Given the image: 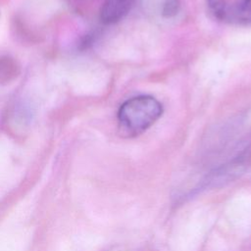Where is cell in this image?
Returning a JSON list of instances; mask_svg holds the SVG:
<instances>
[{"instance_id": "6da1fadb", "label": "cell", "mask_w": 251, "mask_h": 251, "mask_svg": "<svg viewBox=\"0 0 251 251\" xmlns=\"http://www.w3.org/2000/svg\"><path fill=\"white\" fill-rule=\"evenodd\" d=\"M163 106L151 95H138L126 100L119 108L120 130L126 137H135L152 126L162 116Z\"/></svg>"}, {"instance_id": "7a4b0ae2", "label": "cell", "mask_w": 251, "mask_h": 251, "mask_svg": "<svg viewBox=\"0 0 251 251\" xmlns=\"http://www.w3.org/2000/svg\"><path fill=\"white\" fill-rule=\"evenodd\" d=\"M135 0H105L100 9V19L106 25L123 20L132 8Z\"/></svg>"}, {"instance_id": "3957f363", "label": "cell", "mask_w": 251, "mask_h": 251, "mask_svg": "<svg viewBox=\"0 0 251 251\" xmlns=\"http://www.w3.org/2000/svg\"><path fill=\"white\" fill-rule=\"evenodd\" d=\"M226 20L241 24H251V0H241L232 7H228Z\"/></svg>"}, {"instance_id": "277c9868", "label": "cell", "mask_w": 251, "mask_h": 251, "mask_svg": "<svg viewBox=\"0 0 251 251\" xmlns=\"http://www.w3.org/2000/svg\"><path fill=\"white\" fill-rule=\"evenodd\" d=\"M211 13L219 20H226L228 10L226 0H206Z\"/></svg>"}, {"instance_id": "5b68a950", "label": "cell", "mask_w": 251, "mask_h": 251, "mask_svg": "<svg viewBox=\"0 0 251 251\" xmlns=\"http://www.w3.org/2000/svg\"><path fill=\"white\" fill-rule=\"evenodd\" d=\"M180 9L179 0H165L162 6V14L166 18H173L177 15Z\"/></svg>"}]
</instances>
